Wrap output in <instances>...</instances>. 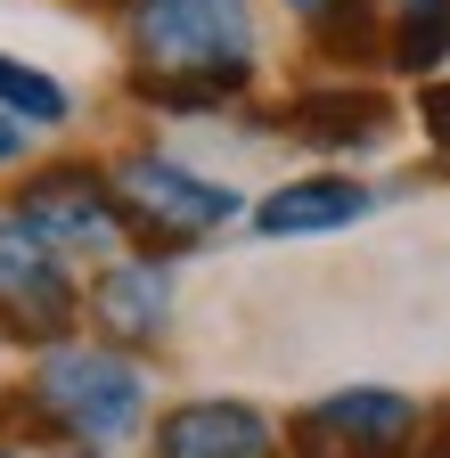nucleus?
I'll return each mask as SVG.
<instances>
[{"mask_svg":"<svg viewBox=\"0 0 450 458\" xmlns=\"http://www.w3.org/2000/svg\"><path fill=\"white\" fill-rule=\"evenodd\" d=\"M156 450L164 458H270V426L254 410H238V401H197V410L164 426Z\"/></svg>","mask_w":450,"mask_h":458,"instance_id":"6e6552de","label":"nucleus"},{"mask_svg":"<svg viewBox=\"0 0 450 458\" xmlns=\"http://www.w3.org/2000/svg\"><path fill=\"white\" fill-rule=\"evenodd\" d=\"M287 9H295V17H311V25H327L335 9H352V0H287Z\"/></svg>","mask_w":450,"mask_h":458,"instance_id":"4468645a","label":"nucleus"},{"mask_svg":"<svg viewBox=\"0 0 450 458\" xmlns=\"http://www.w3.org/2000/svg\"><path fill=\"white\" fill-rule=\"evenodd\" d=\"M0 114H17V123H33V131H58L74 106H66V90L49 82V74L17 66V57H0Z\"/></svg>","mask_w":450,"mask_h":458,"instance_id":"9b49d317","label":"nucleus"},{"mask_svg":"<svg viewBox=\"0 0 450 458\" xmlns=\"http://www.w3.org/2000/svg\"><path fill=\"white\" fill-rule=\"evenodd\" d=\"M17 221L41 229L58 254H115L132 205L106 189V181H90L82 164H66V172H41V181L17 189Z\"/></svg>","mask_w":450,"mask_h":458,"instance_id":"7ed1b4c3","label":"nucleus"},{"mask_svg":"<svg viewBox=\"0 0 450 458\" xmlns=\"http://www.w3.org/2000/svg\"><path fill=\"white\" fill-rule=\"evenodd\" d=\"M287 131L303 148H369V140H385V98L377 90H303L287 106Z\"/></svg>","mask_w":450,"mask_h":458,"instance_id":"1a4fd4ad","label":"nucleus"},{"mask_svg":"<svg viewBox=\"0 0 450 458\" xmlns=\"http://www.w3.org/2000/svg\"><path fill=\"white\" fill-rule=\"evenodd\" d=\"M410 9H442V0H402V17H410Z\"/></svg>","mask_w":450,"mask_h":458,"instance_id":"dca6fc26","label":"nucleus"},{"mask_svg":"<svg viewBox=\"0 0 450 458\" xmlns=\"http://www.w3.org/2000/svg\"><path fill=\"white\" fill-rule=\"evenodd\" d=\"M418 410L402 393H335L303 418V458H402Z\"/></svg>","mask_w":450,"mask_h":458,"instance_id":"39448f33","label":"nucleus"},{"mask_svg":"<svg viewBox=\"0 0 450 458\" xmlns=\"http://www.w3.org/2000/svg\"><path fill=\"white\" fill-rule=\"evenodd\" d=\"M0 458H9V450H0Z\"/></svg>","mask_w":450,"mask_h":458,"instance_id":"f3484780","label":"nucleus"},{"mask_svg":"<svg viewBox=\"0 0 450 458\" xmlns=\"http://www.w3.org/2000/svg\"><path fill=\"white\" fill-rule=\"evenodd\" d=\"M369 213V189L361 181H287L254 205V229L262 238H319V229H344Z\"/></svg>","mask_w":450,"mask_h":458,"instance_id":"0eeeda50","label":"nucleus"},{"mask_svg":"<svg viewBox=\"0 0 450 458\" xmlns=\"http://www.w3.org/2000/svg\"><path fill=\"white\" fill-rule=\"evenodd\" d=\"M140 98L164 114H205L254 74V17L246 0H132Z\"/></svg>","mask_w":450,"mask_h":458,"instance_id":"f257e3e1","label":"nucleus"},{"mask_svg":"<svg viewBox=\"0 0 450 458\" xmlns=\"http://www.w3.org/2000/svg\"><path fill=\"white\" fill-rule=\"evenodd\" d=\"M17 148H25V123H17V114H0V164H9Z\"/></svg>","mask_w":450,"mask_h":458,"instance_id":"2eb2a0df","label":"nucleus"},{"mask_svg":"<svg viewBox=\"0 0 450 458\" xmlns=\"http://www.w3.org/2000/svg\"><path fill=\"white\" fill-rule=\"evenodd\" d=\"M33 393H41V410L58 418L74 442H123L140 426V401H148L140 369L115 360V352H49Z\"/></svg>","mask_w":450,"mask_h":458,"instance_id":"f03ea898","label":"nucleus"},{"mask_svg":"<svg viewBox=\"0 0 450 458\" xmlns=\"http://www.w3.org/2000/svg\"><path fill=\"white\" fill-rule=\"evenodd\" d=\"M0 311H9L17 327H41V335H58L66 311H74V286L58 270V246H49L41 229H25L17 205L0 213Z\"/></svg>","mask_w":450,"mask_h":458,"instance_id":"423d86ee","label":"nucleus"},{"mask_svg":"<svg viewBox=\"0 0 450 458\" xmlns=\"http://www.w3.org/2000/svg\"><path fill=\"white\" fill-rule=\"evenodd\" d=\"M442 49H450V0H442V9H410L402 17V33H393V66L426 74V66H442Z\"/></svg>","mask_w":450,"mask_h":458,"instance_id":"f8f14e48","label":"nucleus"},{"mask_svg":"<svg viewBox=\"0 0 450 458\" xmlns=\"http://www.w3.org/2000/svg\"><path fill=\"white\" fill-rule=\"evenodd\" d=\"M90 311L115 327V335H156L164 327V270L156 262H115L90 286Z\"/></svg>","mask_w":450,"mask_h":458,"instance_id":"9d476101","label":"nucleus"},{"mask_svg":"<svg viewBox=\"0 0 450 458\" xmlns=\"http://www.w3.org/2000/svg\"><path fill=\"white\" fill-rule=\"evenodd\" d=\"M115 197L156 229V238H205V229H221L238 213V197L205 181V172L173 164V156H123L115 164Z\"/></svg>","mask_w":450,"mask_h":458,"instance_id":"20e7f679","label":"nucleus"},{"mask_svg":"<svg viewBox=\"0 0 450 458\" xmlns=\"http://www.w3.org/2000/svg\"><path fill=\"white\" fill-rule=\"evenodd\" d=\"M426 131L450 148V90H426Z\"/></svg>","mask_w":450,"mask_h":458,"instance_id":"ddd939ff","label":"nucleus"}]
</instances>
